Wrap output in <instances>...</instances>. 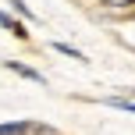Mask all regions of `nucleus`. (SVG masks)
<instances>
[{
	"label": "nucleus",
	"mask_w": 135,
	"mask_h": 135,
	"mask_svg": "<svg viewBox=\"0 0 135 135\" xmlns=\"http://www.w3.org/2000/svg\"><path fill=\"white\" fill-rule=\"evenodd\" d=\"M28 128H32L28 121H7L0 124V135H28Z\"/></svg>",
	"instance_id": "1"
},
{
	"label": "nucleus",
	"mask_w": 135,
	"mask_h": 135,
	"mask_svg": "<svg viewBox=\"0 0 135 135\" xmlns=\"http://www.w3.org/2000/svg\"><path fill=\"white\" fill-rule=\"evenodd\" d=\"M7 68H11V71H18L21 78H32V82H43V75H39V71H32V68H25V64H18V61H7Z\"/></svg>",
	"instance_id": "2"
},
{
	"label": "nucleus",
	"mask_w": 135,
	"mask_h": 135,
	"mask_svg": "<svg viewBox=\"0 0 135 135\" xmlns=\"http://www.w3.org/2000/svg\"><path fill=\"white\" fill-rule=\"evenodd\" d=\"M0 25H4V28H14V36H21V39H25V36H28V32H25V28H21V25H18V21H14V18H11V14H4V11H0Z\"/></svg>",
	"instance_id": "3"
},
{
	"label": "nucleus",
	"mask_w": 135,
	"mask_h": 135,
	"mask_svg": "<svg viewBox=\"0 0 135 135\" xmlns=\"http://www.w3.org/2000/svg\"><path fill=\"white\" fill-rule=\"evenodd\" d=\"M57 50H61V54H68V57H75V61H85V57H82L75 46H68V43H57Z\"/></svg>",
	"instance_id": "4"
},
{
	"label": "nucleus",
	"mask_w": 135,
	"mask_h": 135,
	"mask_svg": "<svg viewBox=\"0 0 135 135\" xmlns=\"http://www.w3.org/2000/svg\"><path fill=\"white\" fill-rule=\"evenodd\" d=\"M110 107H117V110H128V114H135V103H128V100H110Z\"/></svg>",
	"instance_id": "5"
},
{
	"label": "nucleus",
	"mask_w": 135,
	"mask_h": 135,
	"mask_svg": "<svg viewBox=\"0 0 135 135\" xmlns=\"http://www.w3.org/2000/svg\"><path fill=\"white\" fill-rule=\"evenodd\" d=\"M107 4H114V7H124V4H135V0H107Z\"/></svg>",
	"instance_id": "6"
}]
</instances>
